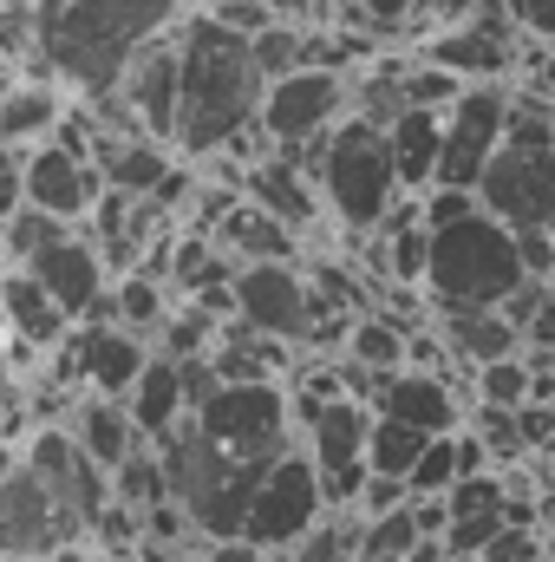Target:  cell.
<instances>
[{
	"label": "cell",
	"mask_w": 555,
	"mask_h": 562,
	"mask_svg": "<svg viewBox=\"0 0 555 562\" xmlns=\"http://www.w3.org/2000/svg\"><path fill=\"white\" fill-rule=\"evenodd\" d=\"M112 510V471L79 451L66 425H33L0 477V562H39L86 550Z\"/></svg>",
	"instance_id": "6da1fadb"
},
{
	"label": "cell",
	"mask_w": 555,
	"mask_h": 562,
	"mask_svg": "<svg viewBox=\"0 0 555 562\" xmlns=\"http://www.w3.org/2000/svg\"><path fill=\"white\" fill-rule=\"evenodd\" d=\"M183 46V112H177V157L183 164H256L269 157L262 138V99H269V72L256 59V40L223 26L216 13H190L177 26Z\"/></svg>",
	"instance_id": "7a4b0ae2"
},
{
	"label": "cell",
	"mask_w": 555,
	"mask_h": 562,
	"mask_svg": "<svg viewBox=\"0 0 555 562\" xmlns=\"http://www.w3.org/2000/svg\"><path fill=\"white\" fill-rule=\"evenodd\" d=\"M190 13L196 0H39V53L26 66L59 79L79 105H105L125 86L132 59L177 33Z\"/></svg>",
	"instance_id": "3957f363"
},
{
	"label": "cell",
	"mask_w": 555,
	"mask_h": 562,
	"mask_svg": "<svg viewBox=\"0 0 555 562\" xmlns=\"http://www.w3.org/2000/svg\"><path fill=\"white\" fill-rule=\"evenodd\" d=\"M163 451V477H170V504H183L190 530L203 543H242V524H249V504L262 491V477L275 464H242L229 458L196 419H183L170 438H157Z\"/></svg>",
	"instance_id": "277c9868"
},
{
	"label": "cell",
	"mask_w": 555,
	"mask_h": 562,
	"mask_svg": "<svg viewBox=\"0 0 555 562\" xmlns=\"http://www.w3.org/2000/svg\"><path fill=\"white\" fill-rule=\"evenodd\" d=\"M301 164L314 170V183H320V196H327V216H333L347 236H373V229L399 210V196H406L399 164H393V138H386V125H373V119H340Z\"/></svg>",
	"instance_id": "5b68a950"
},
{
	"label": "cell",
	"mask_w": 555,
	"mask_h": 562,
	"mask_svg": "<svg viewBox=\"0 0 555 562\" xmlns=\"http://www.w3.org/2000/svg\"><path fill=\"white\" fill-rule=\"evenodd\" d=\"M523 281H530V269H523L517 229L497 223L490 210H477L451 229H431V262H424L431 314H444V307H503Z\"/></svg>",
	"instance_id": "8992f818"
},
{
	"label": "cell",
	"mask_w": 555,
	"mask_h": 562,
	"mask_svg": "<svg viewBox=\"0 0 555 562\" xmlns=\"http://www.w3.org/2000/svg\"><path fill=\"white\" fill-rule=\"evenodd\" d=\"M477 203L510 229H550L555 223V105L550 99H510V132L490 157Z\"/></svg>",
	"instance_id": "52a82bcc"
},
{
	"label": "cell",
	"mask_w": 555,
	"mask_h": 562,
	"mask_svg": "<svg viewBox=\"0 0 555 562\" xmlns=\"http://www.w3.org/2000/svg\"><path fill=\"white\" fill-rule=\"evenodd\" d=\"M190 419L203 425L229 458L242 464H281L294 445H301V425H294V393L287 380H256V386H216Z\"/></svg>",
	"instance_id": "ba28073f"
},
{
	"label": "cell",
	"mask_w": 555,
	"mask_h": 562,
	"mask_svg": "<svg viewBox=\"0 0 555 562\" xmlns=\"http://www.w3.org/2000/svg\"><path fill=\"white\" fill-rule=\"evenodd\" d=\"M340 119H353V72H287L262 99V138L281 157H307Z\"/></svg>",
	"instance_id": "9c48e42d"
},
{
	"label": "cell",
	"mask_w": 555,
	"mask_h": 562,
	"mask_svg": "<svg viewBox=\"0 0 555 562\" xmlns=\"http://www.w3.org/2000/svg\"><path fill=\"white\" fill-rule=\"evenodd\" d=\"M327 510H333V504H327L320 464L294 445L275 471L262 477V491H256V504H249V524H242V543H256V550H269V557H287Z\"/></svg>",
	"instance_id": "30bf717a"
},
{
	"label": "cell",
	"mask_w": 555,
	"mask_h": 562,
	"mask_svg": "<svg viewBox=\"0 0 555 562\" xmlns=\"http://www.w3.org/2000/svg\"><path fill=\"white\" fill-rule=\"evenodd\" d=\"M236 321H249L256 334L287 340L294 353H307L314 321H320L307 269L301 262H249V269H236Z\"/></svg>",
	"instance_id": "8fae6325"
},
{
	"label": "cell",
	"mask_w": 555,
	"mask_h": 562,
	"mask_svg": "<svg viewBox=\"0 0 555 562\" xmlns=\"http://www.w3.org/2000/svg\"><path fill=\"white\" fill-rule=\"evenodd\" d=\"M510 132V92L503 86H464V99L444 112V157H438V183L451 190H477L490 157L503 150Z\"/></svg>",
	"instance_id": "7c38bea8"
},
{
	"label": "cell",
	"mask_w": 555,
	"mask_h": 562,
	"mask_svg": "<svg viewBox=\"0 0 555 562\" xmlns=\"http://www.w3.org/2000/svg\"><path fill=\"white\" fill-rule=\"evenodd\" d=\"M20 269H33V276L46 281L53 301H59L72 321H112V269H105V256H99V243H92L86 229L53 236V243L33 249Z\"/></svg>",
	"instance_id": "4fadbf2b"
},
{
	"label": "cell",
	"mask_w": 555,
	"mask_h": 562,
	"mask_svg": "<svg viewBox=\"0 0 555 562\" xmlns=\"http://www.w3.org/2000/svg\"><path fill=\"white\" fill-rule=\"evenodd\" d=\"M26 203L33 210H46V216H59V223H92V210L105 203V177H99V164L92 157H79V150H66V144H33L26 150Z\"/></svg>",
	"instance_id": "5bb4252c"
},
{
	"label": "cell",
	"mask_w": 555,
	"mask_h": 562,
	"mask_svg": "<svg viewBox=\"0 0 555 562\" xmlns=\"http://www.w3.org/2000/svg\"><path fill=\"white\" fill-rule=\"evenodd\" d=\"M118 99L132 105V119L150 138H163L177 150V112H183V46H177V33H163L157 46H144L138 59H132Z\"/></svg>",
	"instance_id": "9a60e30c"
},
{
	"label": "cell",
	"mask_w": 555,
	"mask_h": 562,
	"mask_svg": "<svg viewBox=\"0 0 555 562\" xmlns=\"http://www.w3.org/2000/svg\"><path fill=\"white\" fill-rule=\"evenodd\" d=\"M373 413H386V419H406L418 431H431V438H444V431H464V400H457V373H386V386H380V400H373Z\"/></svg>",
	"instance_id": "2e32d148"
},
{
	"label": "cell",
	"mask_w": 555,
	"mask_h": 562,
	"mask_svg": "<svg viewBox=\"0 0 555 562\" xmlns=\"http://www.w3.org/2000/svg\"><path fill=\"white\" fill-rule=\"evenodd\" d=\"M242 196L249 203H262L269 216H281L287 229H314L320 223V210H327V196H320V183H314V170L307 164H294V157H281V150H269V157H256L249 170H242Z\"/></svg>",
	"instance_id": "e0dca14e"
},
{
	"label": "cell",
	"mask_w": 555,
	"mask_h": 562,
	"mask_svg": "<svg viewBox=\"0 0 555 562\" xmlns=\"http://www.w3.org/2000/svg\"><path fill=\"white\" fill-rule=\"evenodd\" d=\"M92 164L105 177V190H125V196H157V183L177 170V150L150 132H112L99 125L92 138Z\"/></svg>",
	"instance_id": "ac0fdd59"
},
{
	"label": "cell",
	"mask_w": 555,
	"mask_h": 562,
	"mask_svg": "<svg viewBox=\"0 0 555 562\" xmlns=\"http://www.w3.org/2000/svg\"><path fill=\"white\" fill-rule=\"evenodd\" d=\"M431 327L444 334V347H451V360H457L464 373H477V367H497V360H517V353H523V327H517L503 307H444Z\"/></svg>",
	"instance_id": "d6986e66"
},
{
	"label": "cell",
	"mask_w": 555,
	"mask_h": 562,
	"mask_svg": "<svg viewBox=\"0 0 555 562\" xmlns=\"http://www.w3.org/2000/svg\"><path fill=\"white\" fill-rule=\"evenodd\" d=\"M0 321H7L13 340H26V347H39V353H53V347L79 327L33 269H7V276H0Z\"/></svg>",
	"instance_id": "ffe728a7"
},
{
	"label": "cell",
	"mask_w": 555,
	"mask_h": 562,
	"mask_svg": "<svg viewBox=\"0 0 555 562\" xmlns=\"http://www.w3.org/2000/svg\"><path fill=\"white\" fill-rule=\"evenodd\" d=\"M66 105H72V92L59 86V79H46L39 66H20L13 79H7V105H0V144H46L59 132V119H66Z\"/></svg>",
	"instance_id": "44dd1931"
},
{
	"label": "cell",
	"mask_w": 555,
	"mask_h": 562,
	"mask_svg": "<svg viewBox=\"0 0 555 562\" xmlns=\"http://www.w3.org/2000/svg\"><path fill=\"white\" fill-rule=\"evenodd\" d=\"M66 431L79 438V451L105 471H118L132 451L144 445L138 419H132V400H105V393H79L72 413H66Z\"/></svg>",
	"instance_id": "7402d4cb"
},
{
	"label": "cell",
	"mask_w": 555,
	"mask_h": 562,
	"mask_svg": "<svg viewBox=\"0 0 555 562\" xmlns=\"http://www.w3.org/2000/svg\"><path fill=\"white\" fill-rule=\"evenodd\" d=\"M216 249L229 256V262H301V229H287L281 216H269L262 203H236L223 223H216Z\"/></svg>",
	"instance_id": "603a6c76"
},
{
	"label": "cell",
	"mask_w": 555,
	"mask_h": 562,
	"mask_svg": "<svg viewBox=\"0 0 555 562\" xmlns=\"http://www.w3.org/2000/svg\"><path fill=\"white\" fill-rule=\"evenodd\" d=\"M386 138H393V164H399V183H406V196H424L431 183H438V157H444V112H399L393 125H386Z\"/></svg>",
	"instance_id": "cb8c5ba5"
},
{
	"label": "cell",
	"mask_w": 555,
	"mask_h": 562,
	"mask_svg": "<svg viewBox=\"0 0 555 562\" xmlns=\"http://www.w3.org/2000/svg\"><path fill=\"white\" fill-rule=\"evenodd\" d=\"M132 419H138V431L150 445L170 438L177 425L190 419V393H183V367H177V360L150 353V367H144L138 386H132Z\"/></svg>",
	"instance_id": "d4e9b609"
},
{
	"label": "cell",
	"mask_w": 555,
	"mask_h": 562,
	"mask_svg": "<svg viewBox=\"0 0 555 562\" xmlns=\"http://www.w3.org/2000/svg\"><path fill=\"white\" fill-rule=\"evenodd\" d=\"M347 360H360L366 373H406L412 367V321H399L393 307H366L347 334Z\"/></svg>",
	"instance_id": "484cf974"
},
{
	"label": "cell",
	"mask_w": 555,
	"mask_h": 562,
	"mask_svg": "<svg viewBox=\"0 0 555 562\" xmlns=\"http://www.w3.org/2000/svg\"><path fill=\"white\" fill-rule=\"evenodd\" d=\"M112 321L150 340V334H157V327L170 321V281L144 276V269H132V276H118V281H112Z\"/></svg>",
	"instance_id": "4316f807"
},
{
	"label": "cell",
	"mask_w": 555,
	"mask_h": 562,
	"mask_svg": "<svg viewBox=\"0 0 555 562\" xmlns=\"http://www.w3.org/2000/svg\"><path fill=\"white\" fill-rule=\"evenodd\" d=\"M424 445H431V431H418V425H406V419H386V413H373L366 464H373V477H412V464L424 458Z\"/></svg>",
	"instance_id": "83f0119b"
},
{
	"label": "cell",
	"mask_w": 555,
	"mask_h": 562,
	"mask_svg": "<svg viewBox=\"0 0 555 562\" xmlns=\"http://www.w3.org/2000/svg\"><path fill=\"white\" fill-rule=\"evenodd\" d=\"M424 543V524H418V510H386V517H366L360 524V550L353 562H412V550Z\"/></svg>",
	"instance_id": "f1b7e54d"
},
{
	"label": "cell",
	"mask_w": 555,
	"mask_h": 562,
	"mask_svg": "<svg viewBox=\"0 0 555 562\" xmlns=\"http://www.w3.org/2000/svg\"><path fill=\"white\" fill-rule=\"evenodd\" d=\"M112 497L118 504H132V510H157V504H170V477H163V451L144 438L138 451L112 471Z\"/></svg>",
	"instance_id": "f546056e"
},
{
	"label": "cell",
	"mask_w": 555,
	"mask_h": 562,
	"mask_svg": "<svg viewBox=\"0 0 555 562\" xmlns=\"http://www.w3.org/2000/svg\"><path fill=\"white\" fill-rule=\"evenodd\" d=\"M360 524H366L360 510H327L281 562H353V550H360Z\"/></svg>",
	"instance_id": "4dcf8cb0"
},
{
	"label": "cell",
	"mask_w": 555,
	"mask_h": 562,
	"mask_svg": "<svg viewBox=\"0 0 555 562\" xmlns=\"http://www.w3.org/2000/svg\"><path fill=\"white\" fill-rule=\"evenodd\" d=\"M477 406H503V413H523L536 400V367L517 353V360H497V367H477Z\"/></svg>",
	"instance_id": "1f68e13d"
},
{
	"label": "cell",
	"mask_w": 555,
	"mask_h": 562,
	"mask_svg": "<svg viewBox=\"0 0 555 562\" xmlns=\"http://www.w3.org/2000/svg\"><path fill=\"white\" fill-rule=\"evenodd\" d=\"M471 431L484 438V451H490V464H497V471H510V464H523V458H530L523 413H503V406H477V413H471Z\"/></svg>",
	"instance_id": "d6a6232c"
},
{
	"label": "cell",
	"mask_w": 555,
	"mask_h": 562,
	"mask_svg": "<svg viewBox=\"0 0 555 562\" xmlns=\"http://www.w3.org/2000/svg\"><path fill=\"white\" fill-rule=\"evenodd\" d=\"M457 99H464V79H457V72L431 66L424 53L406 59V105H418V112H451Z\"/></svg>",
	"instance_id": "836d02e7"
},
{
	"label": "cell",
	"mask_w": 555,
	"mask_h": 562,
	"mask_svg": "<svg viewBox=\"0 0 555 562\" xmlns=\"http://www.w3.org/2000/svg\"><path fill=\"white\" fill-rule=\"evenodd\" d=\"M457 477H464V458H457V431H444V438H431V445H424V458L412 464V477H406V484H412V497H444Z\"/></svg>",
	"instance_id": "e575fe53"
},
{
	"label": "cell",
	"mask_w": 555,
	"mask_h": 562,
	"mask_svg": "<svg viewBox=\"0 0 555 562\" xmlns=\"http://www.w3.org/2000/svg\"><path fill=\"white\" fill-rule=\"evenodd\" d=\"M39 53V0H0V59L20 72Z\"/></svg>",
	"instance_id": "d590c367"
},
{
	"label": "cell",
	"mask_w": 555,
	"mask_h": 562,
	"mask_svg": "<svg viewBox=\"0 0 555 562\" xmlns=\"http://www.w3.org/2000/svg\"><path fill=\"white\" fill-rule=\"evenodd\" d=\"M256 59H262V72H269V86L287 79V72H307V26L275 20L269 33H256Z\"/></svg>",
	"instance_id": "8d00e7d4"
},
{
	"label": "cell",
	"mask_w": 555,
	"mask_h": 562,
	"mask_svg": "<svg viewBox=\"0 0 555 562\" xmlns=\"http://www.w3.org/2000/svg\"><path fill=\"white\" fill-rule=\"evenodd\" d=\"M543 557H550V530H523V524H510L503 537H490L471 562H543Z\"/></svg>",
	"instance_id": "74e56055"
},
{
	"label": "cell",
	"mask_w": 555,
	"mask_h": 562,
	"mask_svg": "<svg viewBox=\"0 0 555 562\" xmlns=\"http://www.w3.org/2000/svg\"><path fill=\"white\" fill-rule=\"evenodd\" d=\"M418 210H424V229H451V223L477 216L484 203H477V190H451V183H431V190L418 196Z\"/></svg>",
	"instance_id": "f35d334b"
},
{
	"label": "cell",
	"mask_w": 555,
	"mask_h": 562,
	"mask_svg": "<svg viewBox=\"0 0 555 562\" xmlns=\"http://www.w3.org/2000/svg\"><path fill=\"white\" fill-rule=\"evenodd\" d=\"M503 530H510V517H457L444 530V550H451V562H471L490 537H503Z\"/></svg>",
	"instance_id": "ab89813d"
},
{
	"label": "cell",
	"mask_w": 555,
	"mask_h": 562,
	"mask_svg": "<svg viewBox=\"0 0 555 562\" xmlns=\"http://www.w3.org/2000/svg\"><path fill=\"white\" fill-rule=\"evenodd\" d=\"M26 210V144H0V223Z\"/></svg>",
	"instance_id": "60d3db41"
},
{
	"label": "cell",
	"mask_w": 555,
	"mask_h": 562,
	"mask_svg": "<svg viewBox=\"0 0 555 562\" xmlns=\"http://www.w3.org/2000/svg\"><path fill=\"white\" fill-rule=\"evenodd\" d=\"M412 504V484L406 477H366V491H360V517H386V510H406Z\"/></svg>",
	"instance_id": "b9f144b4"
},
{
	"label": "cell",
	"mask_w": 555,
	"mask_h": 562,
	"mask_svg": "<svg viewBox=\"0 0 555 562\" xmlns=\"http://www.w3.org/2000/svg\"><path fill=\"white\" fill-rule=\"evenodd\" d=\"M510 20L536 40V46H555V0H503Z\"/></svg>",
	"instance_id": "7bdbcfd3"
},
{
	"label": "cell",
	"mask_w": 555,
	"mask_h": 562,
	"mask_svg": "<svg viewBox=\"0 0 555 562\" xmlns=\"http://www.w3.org/2000/svg\"><path fill=\"white\" fill-rule=\"evenodd\" d=\"M517 249L536 281H555V229H517Z\"/></svg>",
	"instance_id": "ee69618b"
},
{
	"label": "cell",
	"mask_w": 555,
	"mask_h": 562,
	"mask_svg": "<svg viewBox=\"0 0 555 562\" xmlns=\"http://www.w3.org/2000/svg\"><path fill=\"white\" fill-rule=\"evenodd\" d=\"M20 419V373H13V353H7V321H0V431Z\"/></svg>",
	"instance_id": "f6af8a7d"
},
{
	"label": "cell",
	"mask_w": 555,
	"mask_h": 562,
	"mask_svg": "<svg viewBox=\"0 0 555 562\" xmlns=\"http://www.w3.org/2000/svg\"><path fill=\"white\" fill-rule=\"evenodd\" d=\"M543 294H550V281H523V288H517V294H510V301H503V314H510V321H517V327H523V334H530V321H536V307H543Z\"/></svg>",
	"instance_id": "bcb514c9"
},
{
	"label": "cell",
	"mask_w": 555,
	"mask_h": 562,
	"mask_svg": "<svg viewBox=\"0 0 555 562\" xmlns=\"http://www.w3.org/2000/svg\"><path fill=\"white\" fill-rule=\"evenodd\" d=\"M530 353H555V281H550V294H543V307H536V321H530Z\"/></svg>",
	"instance_id": "7dc6e473"
},
{
	"label": "cell",
	"mask_w": 555,
	"mask_h": 562,
	"mask_svg": "<svg viewBox=\"0 0 555 562\" xmlns=\"http://www.w3.org/2000/svg\"><path fill=\"white\" fill-rule=\"evenodd\" d=\"M39 562H99V550L86 543V550H59V557H39Z\"/></svg>",
	"instance_id": "c3c4849f"
},
{
	"label": "cell",
	"mask_w": 555,
	"mask_h": 562,
	"mask_svg": "<svg viewBox=\"0 0 555 562\" xmlns=\"http://www.w3.org/2000/svg\"><path fill=\"white\" fill-rule=\"evenodd\" d=\"M7 269H13V256H7V229H0V276H7Z\"/></svg>",
	"instance_id": "681fc988"
},
{
	"label": "cell",
	"mask_w": 555,
	"mask_h": 562,
	"mask_svg": "<svg viewBox=\"0 0 555 562\" xmlns=\"http://www.w3.org/2000/svg\"><path fill=\"white\" fill-rule=\"evenodd\" d=\"M7 79H13V72H7ZM7 79H0V105H7Z\"/></svg>",
	"instance_id": "f907efd6"
},
{
	"label": "cell",
	"mask_w": 555,
	"mask_h": 562,
	"mask_svg": "<svg viewBox=\"0 0 555 562\" xmlns=\"http://www.w3.org/2000/svg\"><path fill=\"white\" fill-rule=\"evenodd\" d=\"M7 72H13V66H7V59H0V79H7Z\"/></svg>",
	"instance_id": "816d5d0a"
},
{
	"label": "cell",
	"mask_w": 555,
	"mask_h": 562,
	"mask_svg": "<svg viewBox=\"0 0 555 562\" xmlns=\"http://www.w3.org/2000/svg\"><path fill=\"white\" fill-rule=\"evenodd\" d=\"M550 557H555V530H550Z\"/></svg>",
	"instance_id": "f5cc1de1"
},
{
	"label": "cell",
	"mask_w": 555,
	"mask_h": 562,
	"mask_svg": "<svg viewBox=\"0 0 555 562\" xmlns=\"http://www.w3.org/2000/svg\"><path fill=\"white\" fill-rule=\"evenodd\" d=\"M543 562H555V557H543Z\"/></svg>",
	"instance_id": "db71d44e"
},
{
	"label": "cell",
	"mask_w": 555,
	"mask_h": 562,
	"mask_svg": "<svg viewBox=\"0 0 555 562\" xmlns=\"http://www.w3.org/2000/svg\"><path fill=\"white\" fill-rule=\"evenodd\" d=\"M118 562H125V557H118Z\"/></svg>",
	"instance_id": "11a10c76"
}]
</instances>
